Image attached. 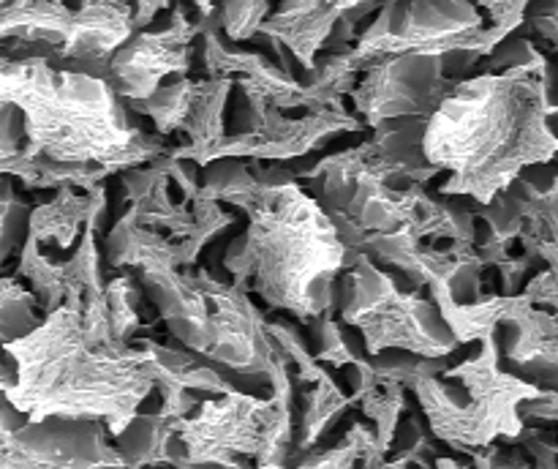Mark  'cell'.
<instances>
[{
  "mask_svg": "<svg viewBox=\"0 0 558 469\" xmlns=\"http://www.w3.org/2000/svg\"><path fill=\"white\" fill-rule=\"evenodd\" d=\"M543 69L483 71L452 85L450 96L428 118L423 156L439 172L445 196H466L488 205L526 169L558 156V107Z\"/></svg>",
  "mask_w": 558,
  "mask_h": 469,
  "instance_id": "6da1fadb",
  "label": "cell"
},
{
  "mask_svg": "<svg viewBox=\"0 0 558 469\" xmlns=\"http://www.w3.org/2000/svg\"><path fill=\"white\" fill-rule=\"evenodd\" d=\"M3 352L14 360V385L3 396L27 423L87 420L118 436L156 390L145 349L136 344L98 349L85 341L76 292Z\"/></svg>",
  "mask_w": 558,
  "mask_h": 469,
  "instance_id": "7a4b0ae2",
  "label": "cell"
},
{
  "mask_svg": "<svg viewBox=\"0 0 558 469\" xmlns=\"http://www.w3.org/2000/svg\"><path fill=\"white\" fill-rule=\"evenodd\" d=\"M0 82L20 112L22 151L31 161L109 175L145 167L167 153L147 136L104 76L60 69L41 55H0Z\"/></svg>",
  "mask_w": 558,
  "mask_h": 469,
  "instance_id": "3957f363",
  "label": "cell"
},
{
  "mask_svg": "<svg viewBox=\"0 0 558 469\" xmlns=\"http://www.w3.org/2000/svg\"><path fill=\"white\" fill-rule=\"evenodd\" d=\"M232 205L248 216V229L223 254L234 287L256 292L270 309L289 311L305 325L332 311L336 278L349 267V254L325 207L298 180L256 183Z\"/></svg>",
  "mask_w": 558,
  "mask_h": 469,
  "instance_id": "277c9868",
  "label": "cell"
},
{
  "mask_svg": "<svg viewBox=\"0 0 558 469\" xmlns=\"http://www.w3.org/2000/svg\"><path fill=\"white\" fill-rule=\"evenodd\" d=\"M526 5L523 0L387 3L379 5L374 25L360 33L352 55L365 69L390 55H439L445 71L463 74L526 22Z\"/></svg>",
  "mask_w": 558,
  "mask_h": 469,
  "instance_id": "5b68a950",
  "label": "cell"
},
{
  "mask_svg": "<svg viewBox=\"0 0 558 469\" xmlns=\"http://www.w3.org/2000/svg\"><path fill=\"white\" fill-rule=\"evenodd\" d=\"M480 344L483 349L474 358L412 387L430 434L463 453L485 450L501 436L521 440L526 429L521 404L539 396V387L501 369L494 336H485Z\"/></svg>",
  "mask_w": 558,
  "mask_h": 469,
  "instance_id": "8992f818",
  "label": "cell"
},
{
  "mask_svg": "<svg viewBox=\"0 0 558 469\" xmlns=\"http://www.w3.org/2000/svg\"><path fill=\"white\" fill-rule=\"evenodd\" d=\"M270 398L229 390L221 398L199 404L194 418L178 423L183 464H213L240 469L243 458H254L259 469H287L294 450V380L287 363H278L267 376Z\"/></svg>",
  "mask_w": 558,
  "mask_h": 469,
  "instance_id": "52a82bcc",
  "label": "cell"
},
{
  "mask_svg": "<svg viewBox=\"0 0 558 469\" xmlns=\"http://www.w3.org/2000/svg\"><path fill=\"white\" fill-rule=\"evenodd\" d=\"M341 316L363 333L371 358L387 349L434 360L450 358L461 347L439 305L417 292H403L396 278L379 270L371 256H360L343 278Z\"/></svg>",
  "mask_w": 558,
  "mask_h": 469,
  "instance_id": "ba28073f",
  "label": "cell"
},
{
  "mask_svg": "<svg viewBox=\"0 0 558 469\" xmlns=\"http://www.w3.org/2000/svg\"><path fill=\"white\" fill-rule=\"evenodd\" d=\"M104 423H27L0 396V469H125Z\"/></svg>",
  "mask_w": 558,
  "mask_h": 469,
  "instance_id": "9c48e42d",
  "label": "cell"
},
{
  "mask_svg": "<svg viewBox=\"0 0 558 469\" xmlns=\"http://www.w3.org/2000/svg\"><path fill=\"white\" fill-rule=\"evenodd\" d=\"M456 82L447 76L439 55H390L365 69V76L352 91V101L363 115L360 123L371 129L403 118L428 120Z\"/></svg>",
  "mask_w": 558,
  "mask_h": 469,
  "instance_id": "30bf717a",
  "label": "cell"
},
{
  "mask_svg": "<svg viewBox=\"0 0 558 469\" xmlns=\"http://www.w3.org/2000/svg\"><path fill=\"white\" fill-rule=\"evenodd\" d=\"M191 276L210 305V344L205 358L227 365L243 382L267 385L270 369L278 363V352L267 336L265 314L256 309L245 289L218 281L205 267Z\"/></svg>",
  "mask_w": 558,
  "mask_h": 469,
  "instance_id": "8fae6325",
  "label": "cell"
},
{
  "mask_svg": "<svg viewBox=\"0 0 558 469\" xmlns=\"http://www.w3.org/2000/svg\"><path fill=\"white\" fill-rule=\"evenodd\" d=\"M202 36L196 16H189L183 3L172 5L167 27L161 31H140L109 58L107 76L114 93L129 101H145L169 74L185 76L194 60V38Z\"/></svg>",
  "mask_w": 558,
  "mask_h": 469,
  "instance_id": "7c38bea8",
  "label": "cell"
},
{
  "mask_svg": "<svg viewBox=\"0 0 558 469\" xmlns=\"http://www.w3.org/2000/svg\"><path fill=\"white\" fill-rule=\"evenodd\" d=\"M360 118L349 115L347 109H322V112H305L303 118H287L281 109H267L262 123L251 134H227L210 145L207 151L196 153L189 164H199L202 169L213 161L234 158H270V161H292L314 153L330 136L341 131H363Z\"/></svg>",
  "mask_w": 558,
  "mask_h": 469,
  "instance_id": "4fadbf2b",
  "label": "cell"
},
{
  "mask_svg": "<svg viewBox=\"0 0 558 469\" xmlns=\"http://www.w3.org/2000/svg\"><path fill=\"white\" fill-rule=\"evenodd\" d=\"M131 3L87 0L71 14V31L63 47L54 52L52 63L60 69L85 71L93 76H107L109 58L134 36Z\"/></svg>",
  "mask_w": 558,
  "mask_h": 469,
  "instance_id": "5bb4252c",
  "label": "cell"
},
{
  "mask_svg": "<svg viewBox=\"0 0 558 469\" xmlns=\"http://www.w3.org/2000/svg\"><path fill=\"white\" fill-rule=\"evenodd\" d=\"M136 347L147 352V374H150L153 385L161 393L158 412L163 418H189L191 409L199 404L196 393L223 396V393L234 390L232 382L216 365L205 363L199 354L189 352L185 347H163V344L153 341V338H136Z\"/></svg>",
  "mask_w": 558,
  "mask_h": 469,
  "instance_id": "9a60e30c",
  "label": "cell"
},
{
  "mask_svg": "<svg viewBox=\"0 0 558 469\" xmlns=\"http://www.w3.org/2000/svg\"><path fill=\"white\" fill-rule=\"evenodd\" d=\"M147 300L167 322L169 333L189 352L205 354L210 344V305L205 292L196 287L191 273L169 270V267H147L142 270Z\"/></svg>",
  "mask_w": 558,
  "mask_h": 469,
  "instance_id": "2e32d148",
  "label": "cell"
},
{
  "mask_svg": "<svg viewBox=\"0 0 558 469\" xmlns=\"http://www.w3.org/2000/svg\"><path fill=\"white\" fill-rule=\"evenodd\" d=\"M349 0H287L278 5V11H270L265 22H262L259 33L267 36V41L287 47L294 55L305 74L316 69V52L327 47L336 22L347 11Z\"/></svg>",
  "mask_w": 558,
  "mask_h": 469,
  "instance_id": "e0dca14e",
  "label": "cell"
},
{
  "mask_svg": "<svg viewBox=\"0 0 558 469\" xmlns=\"http://www.w3.org/2000/svg\"><path fill=\"white\" fill-rule=\"evenodd\" d=\"M523 216V229L518 243L537 262H545V270L558 278V175L545 189H532L523 178L507 189Z\"/></svg>",
  "mask_w": 558,
  "mask_h": 469,
  "instance_id": "ac0fdd59",
  "label": "cell"
},
{
  "mask_svg": "<svg viewBox=\"0 0 558 469\" xmlns=\"http://www.w3.org/2000/svg\"><path fill=\"white\" fill-rule=\"evenodd\" d=\"M234 80L232 76H216L205 82H196L194 98H191L189 118L183 123V134L189 136V145L172 147V156L178 161H189L196 153L207 151L210 145H216L218 140L227 136V107L229 98H232Z\"/></svg>",
  "mask_w": 558,
  "mask_h": 469,
  "instance_id": "d6986e66",
  "label": "cell"
},
{
  "mask_svg": "<svg viewBox=\"0 0 558 469\" xmlns=\"http://www.w3.org/2000/svg\"><path fill=\"white\" fill-rule=\"evenodd\" d=\"M107 262L112 267H169V270H180L178 251L169 238H163L156 229L145 227L136 218V211L129 205L123 218L112 227L107 234Z\"/></svg>",
  "mask_w": 558,
  "mask_h": 469,
  "instance_id": "ffe728a7",
  "label": "cell"
},
{
  "mask_svg": "<svg viewBox=\"0 0 558 469\" xmlns=\"http://www.w3.org/2000/svg\"><path fill=\"white\" fill-rule=\"evenodd\" d=\"M87 216H90V194L65 185L58 189L52 200L33 207L27 216V240H33L38 249L52 245L58 251H69L85 229Z\"/></svg>",
  "mask_w": 558,
  "mask_h": 469,
  "instance_id": "44dd1931",
  "label": "cell"
},
{
  "mask_svg": "<svg viewBox=\"0 0 558 469\" xmlns=\"http://www.w3.org/2000/svg\"><path fill=\"white\" fill-rule=\"evenodd\" d=\"M180 420L163 418L161 412L136 414L123 434L114 436V450L125 469H145L169 464V442L178 431Z\"/></svg>",
  "mask_w": 558,
  "mask_h": 469,
  "instance_id": "7402d4cb",
  "label": "cell"
},
{
  "mask_svg": "<svg viewBox=\"0 0 558 469\" xmlns=\"http://www.w3.org/2000/svg\"><path fill=\"white\" fill-rule=\"evenodd\" d=\"M357 401L354 396H347L330 374L322 376L316 385L303 396V414H300V436H298V450L308 453L316 442L325 436V431L336 423L338 414L349 409Z\"/></svg>",
  "mask_w": 558,
  "mask_h": 469,
  "instance_id": "603a6c76",
  "label": "cell"
},
{
  "mask_svg": "<svg viewBox=\"0 0 558 469\" xmlns=\"http://www.w3.org/2000/svg\"><path fill=\"white\" fill-rule=\"evenodd\" d=\"M387 453L381 450L376 434L365 423H354L338 445L322 453H311L294 469H381Z\"/></svg>",
  "mask_w": 558,
  "mask_h": 469,
  "instance_id": "cb8c5ba5",
  "label": "cell"
},
{
  "mask_svg": "<svg viewBox=\"0 0 558 469\" xmlns=\"http://www.w3.org/2000/svg\"><path fill=\"white\" fill-rule=\"evenodd\" d=\"M20 276L27 278L31 284L33 298L38 300V309L41 314H52L58 311L60 305L65 303L69 298V284H65V273H63V260H54L49 251L38 249L33 240L25 238L20 251Z\"/></svg>",
  "mask_w": 558,
  "mask_h": 469,
  "instance_id": "d4e9b609",
  "label": "cell"
},
{
  "mask_svg": "<svg viewBox=\"0 0 558 469\" xmlns=\"http://www.w3.org/2000/svg\"><path fill=\"white\" fill-rule=\"evenodd\" d=\"M196 82L189 80V76H178L174 82H163L150 98L145 101H129L125 109L129 112L147 115V118L156 123L158 136H169L174 131H183L185 118H189L191 98H194Z\"/></svg>",
  "mask_w": 558,
  "mask_h": 469,
  "instance_id": "484cf974",
  "label": "cell"
},
{
  "mask_svg": "<svg viewBox=\"0 0 558 469\" xmlns=\"http://www.w3.org/2000/svg\"><path fill=\"white\" fill-rule=\"evenodd\" d=\"M38 300L16 278H0V347L20 341L41 325Z\"/></svg>",
  "mask_w": 558,
  "mask_h": 469,
  "instance_id": "4316f807",
  "label": "cell"
},
{
  "mask_svg": "<svg viewBox=\"0 0 558 469\" xmlns=\"http://www.w3.org/2000/svg\"><path fill=\"white\" fill-rule=\"evenodd\" d=\"M360 404H363L365 418H371L376 423L374 434L381 450H392L398 423H401L403 414L409 412L407 387L396 385V382H379V385L371 387L368 393L360 396Z\"/></svg>",
  "mask_w": 558,
  "mask_h": 469,
  "instance_id": "83f0119b",
  "label": "cell"
},
{
  "mask_svg": "<svg viewBox=\"0 0 558 469\" xmlns=\"http://www.w3.org/2000/svg\"><path fill=\"white\" fill-rule=\"evenodd\" d=\"M191 213H194V227H191V234L180 243H174V251H178V265H196L202 249L207 245V240L216 238L218 232H223L227 227H232L234 216L223 211L213 196H207L205 191L199 189V194L191 202Z\"/></svg>",
  "mask_w": 558,
  "mask_h": 469,
  "instance_id": "f1b7e54d",
  "label": "cell"
},
{
  "mask_svg": "<svg viewBox=\"0 0 558 469\" xmlns=\"http://www.w3.org/2000/svg\"><path fill=\"white\" fill-rule=\"evenodd\" d=\"M104 309H107L112 338L118 344H129L136 336L145 320L140 314L142 289L131 276H118L104 287Z\"/></svg>",
  "mask_w": 558,
  "mask_h": 469,
  "instance_id": "f546056e",
  "label": "cell"
},
{
  "mask_svg": "<svg viewBox=\"0 0 558 469\" xmlns=\"http://www.w3.org/2000/svg\"><path fill=\"white\" fill-rule=\"evenodd\" d=\"M267 336H270L278 358L287 363L294 385H298V382L300 385H316V382L327 374V371L316 363L314 354L308 352L305 341L300 338L298 327H292L289 322H283V320H272V322H267Z\"/></svg>",
  "mask_w": 558,
  "mask_h": 469,
  "instance_id": "4dcf8cb0",
  "label": "cell"
},
{
  "mask_svg": "<svg viewBox=\"0 0 558 469\" xmlns=\"http://www.w3.org/2000/svg\"><path fill=\"white\" fill-rule=\"evenodd\" d=\"M374 365L376 382H396L401 387H414L420 380L439 376L450 369V358H417L409 352H387L376 354L371 360Z\"/></svg>",
  "mask_w": 558,
  "mask_h": 469,
  "instance_id": "1f68e13d",
  "label": "cell"
},
{
  "mask_svg": "<svg viewBox=\"0 0 558 469\" xmlns=\"http://www.w3.org/2000/svg\"><path fill=\"white\" fill-rule=\"evenodd\" d=\"M199 189L216 202H238L240 196L256 189V178L251 175L248 164L223 158V161H213L210 167H205Z\"/></svg>",
  "mask_w": 558,
  "mask_h": 469,
  "instance_id": "d6a6232c",
  "label": "cell"
},
{
  "mask_svg": "<svg viewBox=\"0 0 558 469\" xmlns=\"http://www.w3.org/2000/svg\"><path fill=\"white\" fill-rule=\"evenodd\" d=\"M311 327V341H314V360L316 363H330L332 369H349L357 360L352 347L347 344V336L341 330V322L332 316V311L316 316L308 322Z\"/></svg>",
  "mask_w": 558,
  "mask_h": 469,
  "instance_id": "836d02e7",
  "label": "cell"
},
{
  "mask_svg": "<svg viewBox=\"0 0 558 469\" xmlns=\"http://www.w3.org/2000/svg\"><path fill=\"white\" fill-rule=\"evenodd\" d=\"M272 5L267 0H256V3H221L218 5V27H223L227 38L232 41H251L259 33L262 22L270 16Z\"/></svg>",
  "mask_w": 558,
  "mask_h": 469,
  "instance_id": "e575fe53",
  "label": "cell"
},
{
  "mask_svg": "<svg viewBox=\"0 0 558 469\" xmlns=\"http://www.w3.org/2000/svg\"><path fill=\"white\" fill-rule=\"evenodd\" d=\"M543 65H548V58L529 38H507L488 55V71L543 69Z\"/></svg>",
  "mask_w": 558,
  "mask_h": 469,
  "instance_id": "d590c367",
  "label": "cell"
},
{
  "mask_svg": "<svg viewBox=\"0 0 558 469\" xmlns=\"http://www.w3.org/2000/svg\"><path fill=\"white\" fill-rule=\"evenodd\" d=\"M27 216H31L27 205L14 194L0 200V265L14 254L16 245L25 243Z\"/></svg>",
  "mask_w": 558,
  "mask_h": 469,
  "instance_id": "8d00e7d4",
  "label": "cell"
},
{
  "mask_svg": "<svg viewBox=\"0 0 558 469\" xmlns=\"http://www.w3.org/2000/svg\"><path fill=\"white\" fill-rule=\"evenodd\" d=\"M534 265H537V260H534V256L523 249H521V254L507 256V260L496 267L501 276V294H507V298H512V294H521L518 289L523 287V278H526V273L532 270Z\"/></svg>",
  "mask_w": 558,
  "mask_h": 469,
  "instance_id": "74e56055",
  "label": "cell"
},
{
  "mask_svg": "<svg viewBox=\"0 0 558 469\" xmlns=\"http://www.w3.org/2000/svg\"><path fill=\"white\" fill-rule=\"evenodd\" d=\"M521 420H543V423H558V393L539 390L537 398L521 404Z\"/></svg>",
  "mask_w": 558,
  "mask_h": 469,
  "instance_id": "f35d334b",
  "label": "cell"
},
{
  "mask_svg": "<svg viewBox=\"0 0 558 469\" xmlns=\"http://www.w3.org/2000/svg\"><path fill=\"white\" fill-rule=\"evenodd\" d=\"M169 9L167 0H140V3H131V20H134V31H145L153 20H156L158 11Z\"/></svg>",
  "mask_w": 558,
  "mask_h": 469,
  "instance_id": "ab89813d",
  "label": "cell"
}]
</instances>
